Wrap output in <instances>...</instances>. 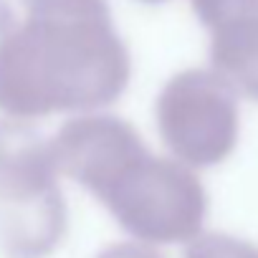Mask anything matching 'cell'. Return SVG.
Here are the masks:
<instances>
[{
	"label": "cell",
	"mask_w": 258,
	"mask_h": 258,
	"mask_svg": "<svg viewBox=\"0 0 258 258\" xmlns=\"http://www.w3.org/2000/svg\"><path fill=\"white\" fill-rule=\"evenodd\" d=\"M51 145L28 121L0 119V250L46 258L66 235V203Z\"/></svg>",
	"instance_id": "cell-1"
},
{
	"label": "cell",
	"mask_w": 258,
	"mask_h": 258,
	"mask_svg": "<svg viewBox=\"0 0 258 258\" xmlns=\"http://www.w3.org/2000/svg\"><path fill=\"white\" fill-rule=\"evenodd\" d=\"M140 243H187L203 233L208 192L187 165L147 147L124 162L94 195Z\"/></svg>",
	"instance_id": "cell-2"
},
{
	"label": "cell",
	"mask_w": 258,
	"mask_h": 258,
	"mask_svg": "<svg viewBox=\"0 0 258 258\" xmlns=\"http://www.w3.org/2000/svg\"><path fill=\"white\" fill-rule=\"evenodd\" d=\"M155 114L172 160L190 170L215 167L235 152L240 111L230 86L215 76H177L165 86Z\"/></svg>",
	"instance_id": "cell-3"
},
{
	"label": "cell",
	"mask_w": 258,
	"mask_h": 258,
	"mask_svg": "<svg viewBox=\"0 0 258 258\" xmlns=\"http://www.w3.org/2000/svg\"><path fill=\"white\" fill-rule=\"evenodd\" d=\"M48 142L58 175L79 182L91 195L147 147L132 124L109 114H81L66 121Z\"/></svg>",
	"instance_id": "cell-4"
},
{
	"label": "cell",
	"mask_w": 258,
	"mask_h": 258,
	"mask_svg": "<svg viewBox=\"0 0 258 258\" xmlns=\"http://www.w3.org/2000/svg\"><path fill=\"white\" fill-rule=\"evenodd\" d=\"M185 258H258V245L230 233H198L185 243Z\"/></svg>",
	"instance_id": "cell-5"
},
{
	"label": "cell",
	"mask_w": 258,
	"mask_h": 258,
	"mask_svg": "<svg viewBox=\"0 0 258 258\" xmlns=\"http://www.w3.org/2000/svg\"><path fill=\"white\" fill-rule=\"evenodd\" d=\"M96 258H165V255L160 250H155V245L129 240V243H114V245L104 248Z\"/></svg>",
	"instance_id": "cell-6"
}]
</instances>
